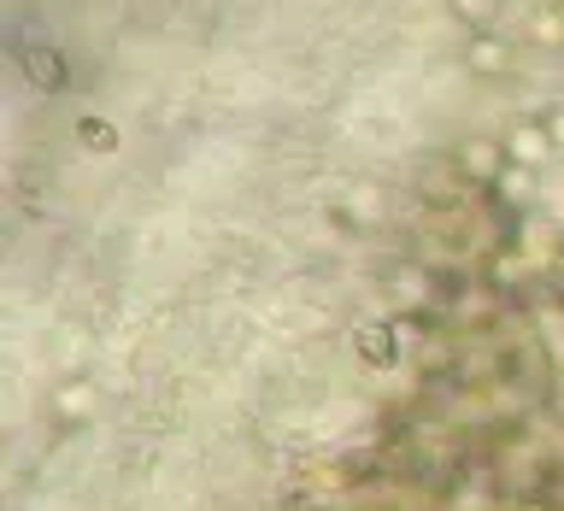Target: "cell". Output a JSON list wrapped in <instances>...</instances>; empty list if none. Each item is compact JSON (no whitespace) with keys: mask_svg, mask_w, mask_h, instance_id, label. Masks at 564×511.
I'll return each mask as SVG.
<instances>
[{"mask_svg":"<svg viewBox=\"0 0 564 511\" xmlns=\"http://www.w3.org/2000/svg\"><path fill=\"white\" fill-rule=\"evenodd\" d=\"M506 147L518 153L523 165H541V159H546V147H553V130H546V124H518Z\"/></svg>","mask_w":564,"mask_h":511,"instance_id":"1","label":"cell"},{"mask_svg":"<svg viewBox=\"0 0 564 511\" xmlns=\"http://www.w3.org/2000/svg\"><path fill=\"white\" fill-rule=\"evenodd\" d=\"M24 65H30V77H36V82H47V89H59V82H65V65H59L54 47H47V54H42V47H30Z\"/></svg>","mask_w":564,"mask_h":511,"instance_id":"2","label":"cell"},{"mask_svg":"<svg viewBox=\"0 0 564 511\" xmlns=\"http://www.w3.org/2000/svg\"><path fill=\"white\" fill-rule=\"evenodd\" d=\"M77 135H82L89 147H100V153H112V147H118V130H112V124H100V118H82Z\"/></svg>","mask_w":564,"mask_h":511,"instance_id":"3","label":"cell"},{"mask_svg":"<svg viewBox=\"0 0 564 511\" xmlns=\"http://www.w3.org/2000/svg\"><path fill=\"white\" fill-rule=\"evenodd\" d=\"M471 59H476V71H500V65H506V42H488L483 36V42L471 47Z\"/></svg>","mask_w":564,"mask_h":511,"instance_id":"4","label":"cell"},{"mask_svg":"<svg viewBox=\"0 0 564 511\" xmlns=\"http://www.w3.org/2000/svg\"><path fill=\"white\" fill-rule=\"evenodd\" d=\"M453 12H458V19H471V24H494L500 0H453Z\"/></svg>","mask_w":564,"mask_h":511,"instance_id":"5","label":"cell"},{"mask_svg":"<svg viewBox=\"0 0 564 511\" xmlns=\"http://www.w3.org/2000/svg\"><path fill=\"white\" fill-rule=\"evenodd\" d=\"M358 347H365V359H388V330H383V323H365Z\"/></svg>","mask_w":564,"mask_h":511,"instance_id":"6","label":"cell"},{"mask_svg":"<svg viewBox=\"0 0 564 511\" xmlns=\"http://www.w3.org/2000/svg\"><path fill=\"white\" fill-rule=\"evenodd\" d=\"M494 159H500V153H494L488 142H483V147H471V153H465V165H471V170H494Z\"/></svg>","mask_w":564,"mask_h":511,"instance_id":"7","label":"cell"},{"mask_svg":"<svg viewBox=\"0 0 564 511\" xmlns=\"http://www.w3.org/2000/svg\"><path fill=\"white\" fill-rule=\"evenodd\" d=\"M553 135H559V142H564V112H559V118H553Z\"/></svg>","mask_w":564,"mask_h":511,"instance_id":"8","label":"cell"}]
</instances>
